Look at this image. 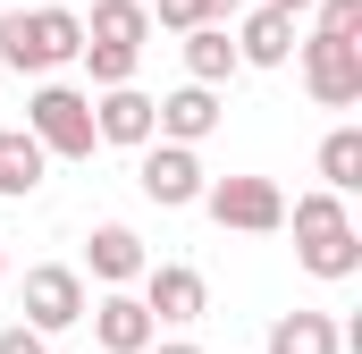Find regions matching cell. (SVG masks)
<instances>
[{"label":"cell","instance_id":"7","mask_svg":"<svg viewBox=\"0 0 362 354\" xmlns=\"http://www.w3.org/2000/svg\"><path fill=\"white\" fill-rule=\"evenodd\" d=\"M135 295H144V312H152L160 329H194V321L211 312V287H202V270H194V262H144Z\"/></svg>","mask_w":362,"mask_h":354},{"label":"cell","instance_id":"24","mask_svg":"<svg viewBox=\"0 0 362 354\" xmlns=\"http://www.w3.org/2000/svg\"><path fill=\"white\" fill-rule=\"evenodd\" d=\"M270 8H286V17H303V8H312V0H270Z\"/></svg>","mask_w":362,"mask_h":354},{"label":"cell","instance_id":"18","mask_svg":"<svg viewBox=\"0 0 362 354\" xmlns=\"http://www.w3.org/2000/svg\"><path fill=\"white\" fill-rule=\"evenodd\" d=\"M320 185L329 194H362V127H329L320 135Z\"/></svg>","mask_w":362,"mask_h":354},{"label":"cell","instance_id":"15","mask_svg":"<svg viewBox=\"0 0 362 354\" xmlns=\"http://www.w3.org/2000/svg\"><path fill=\"white\" fill-rule=\"evenodd\" d=\"M42 177H51V152H42L25 127H0V194H8V202H25Z\"/></svg>","mask_w":362,"mask_h":354},{"label":"cell","instance_id":"21","mask_svg":"<svg viewBox=\"0 0 362 354\" xmlns=\"http://www.w3.org/2000/svg\"><path fill=\"white\" fill-rule=\"evenodd\" d=\"M219 17V0H160L152 8V25H169V34H185V25H211Z\"/></svg>","mask_w":362,"mask_h":354},{"label":"cell","instance_id":"3","mask_svg":"<svg viewBox=\"0 0 362 354\" xmlns=\"http://www.w3.org/2000/svg\"><path fill=\"white\" fill-rule=\"evenodd\" d=\"M25 135H34L51 161H93V152H101V135H93V93L42 76V85L25 93Z\"/></svg>","mask_w":362,"mask_h":354},{"label":"cell","instance_id":"10","mask_svg":"<svg viewBox=\"0 0 362 354\" xmlns=\"http://www.w3.org/2000/svg\"><path fill=\"white\" fill-rule=\"evenodd\" d=\"M219 118H228V110H219V85H194V76L152 101V135H169V144H211Z\"/></svg>","mask_w":362,"mask_h":354},{"label":"cell","instance_id":"6","mask_svg":"<svg viewBox=\"0 0 362 354\" xmlns=\"http://www.w3.org/2000/svg\"><path fill=\"white\" fill-rule=\"evenodd\" d=\"M295 51H303V93H312L320 110H354L362 101V42L312 34V42H295Z\"/></svg>","mask_w":362,"mask_h":354},{"label":"cell","instance_id":"14","mask_svg":"<svg viewBox=\"0 0 362 354\" xmlns=\"http://www.w3.org/2000/svg\"><path fill=\"white\" fill-rule=\"evenodd\" d=\"M245 59H236V34H228V17H211V25H185V76L194 85H228Z\"/></svg>","mask_w":362,"mask_h":354},{"label":"cell","instance_id":"26","mask_svg":"<svg viewBox=\"0 0 362 354\" xmlns=\"http://www.w3.org/2000/svg\"><path fill=\"white\" fill-rule=\"evenodd\" d=\"M0 278H8V253H0Z\"/></svg>","mask_w":362,"mask_h":354},{"label":"cell","instance_id":"5","mask_svg":"<svg viewBox=\"0 0 362 354\" xmlns=\"http://www.w3.org/2000/svg\"><path fill=\"white\" fill-rule=\"evenodd\" d=\"M202 211L219 228H236V236H278L286 228V194H278L270 177H211L202 185Z\"/></svg>","mask_w":362,"mask_h":354},{"label":"cell","instance_id":"16","mask_svg":"<svg viewBox=\"0 0 362 354\" xmlns=\"http://www.w3.org/2000/svg\"><path fill=\"white\" fill-rule=\"evenodd\" d=\"M262 354H346V338H337V321H329V312H278Z\"/></svg>","mask_w":362,"mask_h":354},{"label":"cell","instance_id":"4","mask_svg":"<svg viewBox=\"0 0 362 354\" xmlns=\"http://www.w3.org/2000/svg\"><path fill=\"white\" fill-rule=\"evenodd\" d=\"M135 185H144V202H160V211H185V202H202V144H169V135H152V144H135Z\"/></svg>","mask_w":362,"mask_h":354},{"label":"cell","instance_id":"19","mask_svg":"<svg viewBox=\"0 0 362 354\" xmlns=\"http://www.w3.org/2000/svg\"><path fill=\"white\" fill-rule=\"evenodd\" d=\"M76 59H85L93 93H101V85H135V68H144V51H118V42H85Z\"/></svg>","mask_w":362,"mask_h":354},{"label":"cell","instance_id":"9","mask_svg":"<svg viewBox=\"0 0 362 354\" xmlns=\"http://www.w3.org/2000/svg\"><path fill=\"white\" fill-rule=\"evenodd\" d=\"M85 321H93V346H101V354H144L152 338H160V321L144 312L135 287H110L101 304H85Z\"/></svg>","mask_w":362,"mask_h":354},{"label":"cell","instance_id":"25","mask_svg":"<svg viewBox=\"0 0 362 354\" xmlns=\"http://www.w3.org/2000/svg\"><path fill=\"white\" fill-rule=\"evenodd\" d=\"M236 8H245V0H219V17H236Z\"/></svg>","mask_w":362,"mask_h":354},{"label":"cell","instance_id":"22","mask_svg":"<svg viewBox=\"0 0 362 354\" xmlns=\"http://www.w3.org/2000/svg\"><path fill=\"white\" fill-rule=\"evenodd\" d=\"M0 354H51V338H42L34 321H8V329H0Z\"/></svg>","mask_w":362,"mask_h":354},{"label":"cell","instance_id":"17","mask_svg":"<svg viewBox=\"0 0 362 354\" xmlns=\"http://www.w3.org/2000/svg\"><path fill=\"white\" fill-rule=\"evenodd\" d=\"M85 42H118V51H144V42H152V8H144V0H93Z\"/></svg>","mask_w":362,"mask_h":354},{"label":"cell","instance_id":"13","mask_svg":"<svg viewBox=\"0 0 362 354\" xmlns=\"http://www.w3.org/2000/svg\"><path fill=\"white\" fill-rule=\"evenodd\" d=\"M236 59H245V68H286V59H295V17L270 8V0L245 8V25H236Z\"/></svg>","mask_w":362,"mask_h":354},{"label":"cell","instance_id":"23","mask_svg":"<svg viewBox=\"0 0 362 354\" xmlns=\"http://www.w3.org/2000/svg\"><path fill=\"white\" fill-rule=\"evenodd\" d=\"M144 354H202V346H194V338H169V346H160V338H152Z\"/></svg>","mask_w":362,"mask_h":354},{"label":"cell","instance_id":"2","mask_svg":"<svg viewBox=\"0 0 362 354\" xmlns=\"http://www.w3.org/2000/svg\"><path fill=\"white\" fill-rule=\"evenodd\" d=\"M295 262L312 270V278H354L362 270V228L346 219V194H329V185H312V194H295Z\"/></svg>","mask_w":362,"mask_h":354},{"label":"cell","instance_id":"1","mask_svg":"<svg viewBox=\"0 0 362 354\" xmlns=\"http://www.w3.org/2000/svg\"><path fill=\"white\" fill-rule=\"evenodd\" d=\"M85 51V17L42 0V8H17L0 0V68H25V76H59L68 59Z\"/></svg>","mask_w":362,"mask_h":354},{"label":"cell","instance_id":"12","mask_svg":"<svg viewBox=\"0 0 362 354\" xmlns=\"http://www.w3.org/2000/svg\"><path fill=\"white\" fill-rule=\"evenodd\" d=\"M144 262H152V253H144V236H135L127 219H101V228L85 236V270L101 278V287H135Z\"/></svg>","mask_w":362,"mask_h":354},{"label":"cell","instance_id":"20","mask_svg":"<svg viewBox=\"0 0 362 354\" xmlns=\"http://www.w3.org/2000/svg\"><path fill=\"white\" fill-rule=\"evenodd\" d=\"M312 34H346V42H362V0H312Z\"/></svg>","mask_w":362,"mask_h":354},{"label":"cell","instance_id":"27","mask_svg":"<svg viewBox=\"0 0 362 354\" xmlns=\"http://www.w3.org/2000/svg\"><path fill=\"white\" fill-rule=\"evenodd\" d=\"M0 76H8V68H0Z\"/></svg>","mask_w":362,"mask_h":354},{"label":"cell","instance_id":"8","mask_svg":"<svg viewBox=\"0 0 362 354\" xmlns=\"http://www.w3.org/2000/svg\"><path fill=\"white\" fill-rule=\"evenodd\" d=\"M85 270H68V262H34L25 270V321L42 329V338H59V329H76L85 321Z\"/></svg>","mask_w":362,"mask_h":354},{"label":"cell","instance_id":"11","mask_svg":"<svg viewBox=\"0 0 362 354\" xmlns=\"http://www.w3.org/2000/svg\"><path fill=\"white\" fill-rule=\"evenodd\" d=\"M93 135L118 144V152L152 144V93H144V85H101V93H93Z\"/></svg>","mask_w":362,"mask_h":354}]
</instances>
